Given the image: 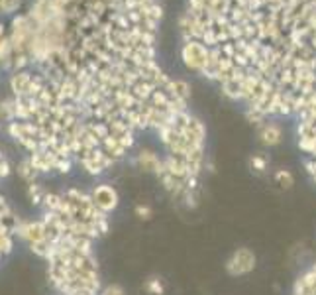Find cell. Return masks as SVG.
I'll list each match as a JSON object with an SVG mask.
<instances>
[{"label":"cell","mask_w":316,"mask_h":295,"mask_svg":"<svg viewBox=\"0 0 316 295\" xmlns=\"http://www.w3.org/2000/svg\"><path fill=\"white\" fill-rule=\"evenodd\" d=\"M181 57H183L185 65L189 67V69H192V71H196V73L202 75V71L206 69L208 59H210V49H208L202 41H198V39H187V41L183 43Z\"/></svg>","instance_id":"1"},{"label":"cell","mask_w":316,"mask_h":295,"mask_svg":"<svg viewBox=\"0 0 316 295\" xmlns=\"http://www.w3.org/2000/svg\"><path fill=\"white\" fill-rule=\"evenodd\" d=\"M255 264L257 258L253 254V250L250 248H238L232 252V256L226 260V272L234 278H242V276H248L255 270Z\"/></svg>","instance_id":"2"},{"label":"cell","mask_w":316,"mask_h":295,"mask_svg":"<svg viewBox=\"0 0 316 295\" xmlns=\"http://www.w3.org/2000/svg\"><path fill=\"white\" fill-rule=\"evenodd\" d=\"M89 197H91L93 205H95L100 213H104V215H110L112 211H116V207H118V203H120L118 191H116L112 185H106V183L95 185V187L89 191Z\"/></svg>","instance_id":"3"},{"label":"cell","mask_w":316,"mask_h":295,"mask_svg":"<svg viewBox=\"0 0 316 295\" xmlns=\"http://www.w3.org/2000/svg\"><path fill=\"white\" fill-rule=\"evenodd\" d=\"M259 140L263 146L267 148H273V146H279L283 142V130L277 122L273 120H265L259 124Z\"/></svg>","instance_id":"4"},{"label":"cell","mask_w":316,"mask_h":295,"mask_svg":"<svg viewBox=\"0 0 316 295\" xmlns=\"http://www.w3.org/2000/svg\"><path fill=\"white\" fill-rule=\"evenodd\" d=\"M161 164H163V160L159 158L156 152H152V150H144V152L138 154V165L144 171H150V173L158 175L159 169H161Z\"/></svg>","instance_id":"5"},{"label":"cell","mask_w":316,"mask_h":295,"mask_svg":"<svg viewBox=\"0 0 316 295\" xmlns=\"http://www.w3.org/2000/svg\"><path fill=\"white\" fill-rule=\"evenodd\" d=\"M250 167H252L253 173H257V175L265 173L267 167H269V158H267V154H263V152L253 154L252 158H250Z\"/></svg>","instance_id":"6"},{"label":"cell","mask_w":316,"mask_h":295,"mask_svg":"<svg viewBox=\"0 0 316 295\" xmlns=\"http://www.w3.org/2000/svg\"><path fill=\"white\" fill-rule=\"evenodd\" d=\"M273 179H275V183H277L279 187H283V189H291V187L295 185V175H293L289 169H277L275 175H273Z\"/></svg>","instance_id":"7"},{"label":"cell","mask_w":316,"mask_h":295,"mask_svg":"<svg viewBox=\"0 0 316 295\" xmlns=\"http://www.w3.org/2000/svg\"><path fill=\"white\" fill-rule=\"evenodd\" d=\"M148 290H150L154 295L163 294V286H161V282H159V280H150V282H148Z\"/></svg>","instance_id":"8"},{"label":"cell","mask_w":316,"mask_h":295,"mask_svg":"<svg viewBox=\"0 0 316 295\" xmlns=\"http://www.w3.org/2000/svg\"><path fill=\"white\" fill-rule=\"evenodd\" d=\"M136 215H138L140 219H150V217H152V209H150V207L138 205V207H136Z\"/></svg>","instance_id":"9"}]
</instances>
